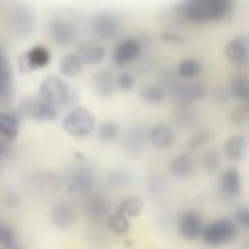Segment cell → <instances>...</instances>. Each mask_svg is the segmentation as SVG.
Instances as JSON below:
<instances>
[{"instance_id": "cell-1", "label": "cell", "mask_w": 249, "mask_h": 249, "mask_svg": "<svg viewBox=\"0 0 249 249\" xmlns=\"http://www.w3.org/2000/svg\"><path fill=\"white\" fill-rule=\"evenodd\" d=\"M235 8V0H181L175 14L191 23H208L226 19Z\"/></svg>"}, {"instance_id": "cell-2", "label": "cell", "mask_w": 249, "mask_h": 249, "mask_svg": "<svg viewBox=\"0 0 249 249\" xmlns=\"http://www.w3.org/2000/svg\"><path fill=\"white\" fill-rule=\"evenodd\" d=\"M37 95H39L43 101H47V103H51V105H54V107L58 109V107H62V105L74 103L76 97H78V91H76L74 88H70L60 76L49 74V76H45V78L41 80Z\"/></svg>"}, {"instance_id": "cell-3", "label": "cell", "mask_w": 249, "mask_h": 249, "mask_svg": "<svg viewBox=\"0 0 249 249\" xmlns=\"http://www.w3.org/2000/svg\"><path fill=\"white\" fill-rule=\"evenodd\" d=\"M237 237V226L231 218H218L212 220L210 224H204L200 239L208 247H222L230 245Z\"/></svg>"}, {"instance_id": "cell-4", "label": "cell", "mask_w": 249, "mask_h": 249, "mask_svg": "<svg viewBox=\"0 0 249 249\" xmlns=\"http://www.w3.org/2000/svg\"><path fill=\"white\" fill-rule=\"evenodd\" d=\"M19 119H33L37 123H51L56 121L58 117V109L47 101H43L39 95H25L23 99H19L18 105V113Z\"/></svg>"}, {"instance_id": "cell-5", "label": "cell", "mask_w": 249, "mask_h": 249, "mask_svg": "<svg viewBox=\"0 0 249 249\" xmlns=\"http://www.w3.org/2000/svg\"><path fill=\"white\" fill-rule=\"evenodd\" d=\"M62 128L74 138H88L91 132H95V117L86 107H74L64 115Z\"/></svg>"}, {"instance_id": "cell-6", "label": "cell", "mask_w": 249, "mask_h": 249, "mask_svg": "<svg viewBox=\"0 0 249 249\" xmlns=\"http://www.w3.org/2000/svg\"><path fill=\"white\" fill-rule=\"evenodd\" d=\"M47 35L49 39L58 47H70L76 45L80 39V29L72 19H66L62 16L51 18L47 23Z\"/></svg>"}, {"instance_id": "cell-7", "label": "cell", "mask_w": 249, "mask_h": 249, "mask_svg": "<svg viewBox=\"0 0 249 249\" xmlns=\"http://www.w3.org/2000/svg\"><path fill=\"white\" fill-rule=\"evenodd\" d=\"M88 27L95 41H111L121 33V19L113 12H97L89 18Z\"/></svg>"}, {"instance_id": "cell-8", "label": "cell", "mask_w": 249, "mask_h": 249, "mask_svg": "<svg viewBox=\"0 0 249 249\" xmlns=\"http://www.w3.org/2000/svg\"><path fill=\"white\" fill-rule=\"evenodd\" d=\"M51 58H53L51 51H49L45 45L37 43V45L29 47L25 53L19 54L18 66H19V72H21V74H29V72H33V70L47 68V66L51 64Z\"/></svg>"}, {"instance_id": "cell-9", "label": "cell", "mask_w": 249, "mask_h": 249, "mask_svg": "<svg viewBox=\"0 0 249 249\" xmlns=\"http://www.w3.org/2000/svg\"><path fill=\"white\" fill-rule=\"evenodd\" d=\"M142 54V41L138 37H124L121 39L115 47H113V53H111V58H113V64L119 66V68H126L128 64H132L138 56Z\"/></svg>"}, {"instance_id": "cell-10", "label": "cell", "mask_w": 249, "mask_h": 249, "mask_svg": "<svg viewBox=\"0 0 249 249\" xmlns=\"http://www.w3.org/2000/svg\"><path fill=\"white\" fill-rule=\"evenodd\" d=\"M95 187V171L88 165H80L76 169L70 171V175L66 177V191L70 195H82L86 196L88 193H91Z\"/></svg>"}, {"instance_id": "cell-11", "label": "cell", "mask_w": 249, "mask_h": 249, "mask_svg": "<svg viewBox=\"0 0 249 249\" xmlns=\"http://www.w3.org/2000/svg\"><path fill=\"white\" fill-rule=\"evenodd\" d=\"M224 54L230 60V64H233L237 68H245L249 64V37L237 35V37L230 39L224 47Z\"/></svg>"}, {"instance_id": "cell-12", "label": "cell", "mask_w": 249, "mask_h": 249, "mask_svg": "<svg viewBox=\"0 0 249 249\" xmlns=\"http://www.w3.org/2000/svg\"><path fill=\"white\" fill-rule=\"evenodd\" d=\"M60 185H62V179H58V175H54L51 171H35L27 181L29 191L35 195H41V196L53 195L54 191H58Z\"/></svg>"}, {"instance_id": "cell-13", "label": "cell", "mask_w": 249, "mask_h": 249, "mask_svg": "<svg viewBox=\"0 0 249 249\" xmlns=\"http://www.w3.org/2000/svg\"><path fill=\"white\" fill-rule=\"evenodd\" d=\"M202 228H204V222L196 210H183L177 218V230L183 239H189V241L198 239L202 233Z\"/></svg>"}, {"instance_id": "cell-14", "label": "cell", "mask_w": 249, "mask_h": 249, "mask_svg": "<svg viewBox=\"0 0 249 249\" xmlns=\"http://www.w3.org/2000/svg\"><path fill=\"white\" fill-rule=\"evenodd\" d=\"M206 95V84L202 82H181L173 86V97L179 105H193Z\"/></svg>"}, {"instance_id": "cell-15", "label": "cell", "mask_w": 249, "mask_h": 249, "mask_svg": "<svg viewBox=\"0 0 249 249\" xmlns=\"http://www.w3.org/2000/svg\"><path fill=\"white\" fill-rule=\"evenodd\" d=\"M148 146V130L140 124H134L123 134V150L128 156H140Z\"/></svg>"}, {"instance_id": "cell-16", "label": "cell", "mask_w": 249, "mask_h": 249, "mask_svg": "<svg viewBox=\"0 0 249 249\" xmlns=\"http://www.w3.org/2000/svg\"><path fill=\"white\" fill-rule=\"evenodd\" d=\"M76 54L80 56L84 66L86 64L88 66H95V64H101L107 58V49L97 41H78Z\"/></svg>"}, {"instance_id": "cell-17", "label": "cell", "mask_w": 249, "mask_h": 249, "mask_svg": "<svg viewBox=\"0 0 249 249\" xmlns=\"http://www.w3.org/2000/svg\"><path fill=\"white\" fill-rule=\"evenodd\" d=\"M218 191L228 200L237 198L241 195V175L235 167H228L222 171V175L218 179Z\"/></svg>"}, {"instance_id": "cell-18", "label": "cell", "mask_w": 249, "mask_h": 249, "mask_svg": "<svg viewBox=\"0 0 249 249\" xmlns=\"http://www.w3.org/2000/svg\"><path fill=\"white\" fill-rule=\"evenodd\" d=\"M175 142V134L171 130V126L158 123L154 126L148 128V144L154 146L156 150H165Z\"/></svg>"}, {"instance_id": "cell-19", "label": "cell", "mask_w": 249, "mask_h": 249, "mask_svg": "<svg viewBox=\"0 0 249 249\" xmlns=\"http://www.w3.org/2000/svg\"><path fill=\"white\" fill-rule=\"evenodd\" d=\"M51 222L60 228V230H68L76 224V210L72 204L68 202H56L53 208H51Z\"/></svg>"}, {"instance_id": "cell-20", "label": "cell", "mask_w": 249, "mask_h": 249, "mask_svg": "<svg viewBox=\"0 0 249 249\" xmlns=\"http://www.w3.org/2000/svg\"><path fill=\"white\" fill-rule=\"evenodd\" d=\"M91 88L99 97H111L115 93V74L109 68H99L91 76Z\"/></svg>"}, {"instance_id": "cell-21", "label": "cell", "mask_w": 249, "mask_h": 249, "mask_svg": "<svg viewBox=\"0 0 249 249\" xmlns=\"http://www.w3.org/2000/svg\"><path fill=\"white\" fill-rule=\"evenodd\" d=\"M84 208H86V214L93 220H101V218H107L109 216V202L103 195L91 191L84 196Z\"/></svg>"}, {"instance_id": "cell-22", "label": "cell", "mask_w": 249, "mask_h": 249, "mask_svg": "<svg viewBox=\"0 0 249 249\" xmlns=\"http://www.w3.org/2000/svg\"><path fill=\"white\" fill-rule=\"evenodd\" d=\"M12 89H14L12 66H10V60L4 49L0 47V103H6L12 97Z\"/></svg>"}, {"instance_id": "cell-23", "label": "cell", "mask_w": 249, "mask_h": 249, "mask_svg": "<svg viewBox=\"0 0 249 249\" xmlns=\"http://www.w3.org/2000/svg\"><path fill=\"white\" fill-rule=\"evenodd\" d=\"M12 23V29L16 31V35H19V37H25V35H29L31 31H33V14L27 10V8H23V6H18L14 12H12V19H10Z\"/></svg>"}, {"instance_id": "cell-24", "label": "cell", "mask_w": 249, "mask_h": 249, "mask_svg": "<svg viewBox=\"0 0 249 249\" xmlns=\"http://www.w3.org/2000/svg\"><path fill=\"white\" fill-rule=\"evenodd\" d=\"M226 89H228V95H230V97H233V99H237V101H241V103L249 101V76H247L245 72L233 74V76L230 78Z\"/></svg>"}, {"instance_id": "cell-25", "label": "cell", "mask_w": 249, "mask_h": 249, "mask_svg": "<svg viewBox=\"0 0 249 249\" xmlns=\"http://www.w3.org/2000/svg\"><path fill=\"white\" fill-rule=\"evenodd\" d=\"M19 117L16 113H6L0 111V140L12 142L19 134Z\"/></svg>"}, {"instance_id": "cell-26", "label": "cell", "mask_w": 249, "mask_h": 249, "mask_svg": "<svg viewBox=\"0 0 249 249\" xmlns=\"http://www.w3.org/2000/svg\"><path fill=\"white\" fill-rule=\"evenodd\" d=\"M167 169H169V173H171L173 177H177V179L191 177L193 171H195V160H193L189 154H179V156H175V158L169 161Z\"/></svg>"}, {"instance_id": "cell-27", "label": "cell", "mask_w": 249, "mask_h": 249, "mask_svg": "<svg viewBox=\"0 0 249 249\" xmlns=\"http://www.w3.org/2000/svg\"><path fill=\"white\" fill-rule=\"evenodd\" d=\"M245 148H247V142L241 134H231L224 142V154L230 161H239L245 154Z\"/></svg>"}, {"instance_id": "cell-28", "label": "cell", "mask_w": 249, "mask_h": 249, "mask_svg": "<svg viewBox=\"0 0 249 249\" xmlns=\"http://www.w3.org/2000/svg\"><path fill=\"white\" fill-rule=\"evenodd\" d=\"M58 70L64 78H78L84 70V62L80 60V56L76 53H68L60 58L58 62Z\"/></svg>"}, {"instance_id": "cell-29", "label": "cell", "mask_w": 249, "mask_h": 249, "mask_svg": "<svg viewBox=\"0 0 249 249\" xmlns=\"http://www.w3.org/2000/svg\"><path fill=\"white\" fill-rule=\"evenodd\" d=\"M202 70H204L202 62H200L198 58H193V56H187V58H183V60L177 64V76H179L181 80H185V82L198 78V76L202 74Z\"/></svg>"}, {"instance_id": "cell-30", "label": "cell", "mask_w": 249, "mask_h": 249, "mask_svg": "<svg viewBox=\"0 0 249 249\" xmlns=\"http://www.w3.org/2000/svg\"><path fill=\"white\" fill-rule=\"evenodd\" d=\"M95 134H97V140L103 142V144H111L115 142L119 136H121V126L117 121L113 119H105L99 123V126L95 128Z\"/></svg>"}, {"instance_id": "cell-31", "label": "cell", "mask_w": 249, "mask_h": 249, "mask_svg": "<svg viewBox=\"0 0 249 249\" xmlns=\"http://www.w3.org/2000/svg\"><path fill=\"white\" fill-rule=\"evenodd\" d=\"M142 208H144V202L138 198V196H124L119 204H117V210L119 214H123L124 218H136L142 214Z\"/></svg>"}, {"instance_id": "cell-32", "label": "cell", "mask_w": 249, "mask_h": 249, "mask_svg": "<svg viewBox=\"0 0 249 249\" xmlns=\"http://www.w3.org/2000/svg\"><path fill=\"white\" fill-rule=\"evenodd\" d=\"M140 99L146 105H161L165 101V89L160 84H146L140 89Z\"/></svg>"}, {"instance_id": "cell-33", "label": "cell", "mask_w": 249, "mask_h": 249, "mask_svg": "<svg viewBox=\"0 0 249 249\" xmlns=\"http://www.w3.org/2000/svg\"><path fill=\"white\" fill-rule=\"evenodd\" d=\"M146 189L152 196H161L167 189V179L163 177L161 171H152L146 179Z\"/></svg>"}, {"instance_id": "cell-34", "label": "cell", "mask_w": 249, "mask_h": 249, "mask_svg": "<svg viewBox=\"0 0 249 249\" xmlns=\"http://www.w3.org/2000/svg\"><path fill=\"white\" fill-rule=\"evenodd\" d=\"M107 226H109V230H111L113 233L124 235V233L130 230V220L124 218V216L119 214V212H113V214L107 216Z\"/></svg>"}, {"instance_id": "cell-35", "label": "cell", "mask_w": 249, "mask_h": 249, "mask_svg": "<svg viewBox=\"0 0 249 249\" xmlns=\"http://www.w3.org/2000/svg\"><path fill=\"white\" fill-rule=\"evenodd\" d=\"M195 121H196V113H195L193 109H189V105H179V107H177V111H175V115H173V123H175L177 126L187 128V126H191Z\"/></svg>"}, {"instance_id": "cell-36", "label": "cell", "mask_w": 249, "mask_h": 249, "mask_svg": "<svg viewBox=\"0 0 249 249\" xmlns=\"http://www.w3.org/2000/svg\"><path fill=\"white\" fill-rule=\"evenodd\" d=\"M107 183L113 187V189H124L132 183V175L130 171L126 169H113L109 175H107Z\"/></svg>"}, {"instance_id": "cell-37", "label": "cell", "mask_w": 249, "mask_h": 249, "mask_svg": "<svg viewBox=\"0 0 249 249\" xmlns=\"http://www.w3.org/2000/svg\"><path fill=\"white\" fill-rule=\"evenodd\" d=\"M200 165L206 173H216L220 169V152L214 148H208L200 158Z\"/></svg>"}, {"instance_id": "cell-38", "label": "cell", "mask_w": 249, "mask_h": 249, "mask_svg": "<svg viewBox=\"0 0 249 249\" xmlns=\"http://www.w3.org/2000/svg\"><path fill=\"white\" fill-rule=\"evenodd\" d=\"M14 245H18V233H16V230L10 224H6V222L0 220V249H10Z\"/></svg>"}, {"instance_id": "cell-39", "label": "cell", "mask_w": 249, "mask_h": 249, "mask_svg": "<svg viewBox=\"0 0 249 249\" xmlns=\"http://www.w3.org/2000/svg\"><path fill=\"white\" fill-rule=\"evenodd\" d=\"M134 86H136V78L128 70H121L115 76V89H119V91H130Z\"/></svg>"}, {"instance_id": "cell-40", "label": "cell", "mask_w": 249, "mask_h": 249, "mask_svg": "<svg viewBox=\"0 0 249 249\" xmlns=\"http://www.w3.org/2000/svg\"><path fill=\"white\" fill-rule=\"evenodd\" d=\"M247 119H249V101L237 105V107L231 111V115H230V121H231L233 124H241V123H245Z\"/></svg>"}, {"instance_id": "cell-41", "label": "cell", "mask_w": 249, "mask_h": 249, "mask_svg": "<svg viewBox=\"0 0 249 249\" xmlns=\"http://www.w3.org/2000/svg\"><path fill=\"white\" fill-rule=\"evenodd\" d=\"M210 136H212V132L210 130H202V132H196L189 142H187V148L189 150H198V148H202L208 140H210Z\"/></svg>"}, {"instance_id": "cell-42", "label": "cell", "mask_w": 249, "mask_h": 249, "mask_svg": "<svg viewBox=\"0 0 249 249\" xmlns=\"http://www.w3.org/2000/svg\"><path fill=\"white\" fill-rule=\"evenodd\" d=\"M233 222L235 226H241L245 230H249V208L247 206H239L233 214Z\"/></svg>"}, {"instance_id": "cell-43", "label": "cell", "mask_w": 249, "mask_h": 249, "mask_svg": "<svg viewBox=\"0 0 249 249\" xmlns=\"http://www.w3.org/2000/svg\"><path fill=\"white\" fill-rule=\"evenodd\" d=\"M10 249H21V247H19V245H14V247H10Z\"/></svg>"}]
</instances>
